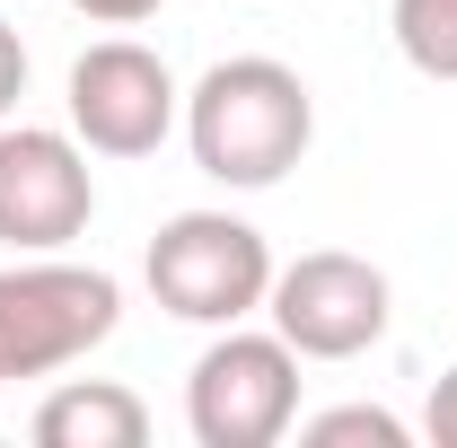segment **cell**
Returning <instances> with one entry per match:
<instances>
[{
	"label": "cell",
	"mask_w": 457,
	"mask_h": 448,
	"mask_svg": "<svg viewBox=\"0 0 457 448\" xmlns=\"http://www.w3.org/2000/svg\"><path fill=\"white\" fill-rule=\"evenodd\" d=\"M185 150H194V168L228 185V194H264V185H282L299 159H308V141H317V97H308V79L273 54H228L212 62L194 88H185Z\"/></svg>",
	"instance_id": "cell-1"
},
{
	"label": "cell",
	"mask_w": 457,
	"mask_h": 448,
	"mask_svg": "<svg viewBox=\"0 0 457 448\" xmlns=\"http://www.w3.org/2000/svg\"><path fill=\"white\" fill-rule=\"evenodd\" d=\"M123 326V281L71 255H9L0 264V387L9 378H54L88 361Z\"/></svg>",
	"instance_id": "cell-2"
},
{
	"label": "cell",
	"mask_w": 457,
	"mask_h": 448,
	"mask_svg": "<svg viewBox=\"0 0 457 448\" xmlns=\"http://www.w3.org/2000/svg\"><path fill=\"white\" fill-rule=\"evenodd\" d=\"M150 299L168 308L176 326H246L264 317V290H273V246L264 228L237 220V212H176L159 220L150 255H141Z\"/></svg>",
	"instance_id": "cell-3"
},
{
	"label": "cell",
	"mask_w": 457,
	"mask_h": 448,
	"mask_svg": "<svg viewBox=\"0 0 457 448\" xmlns=\"http://www.w3.org/2000/svg\"><path fill=\"white\" fill-rule=\"evenodd\" d=\"M194 448H273L299 431V352L273 326H220L185 378Z\"/></svg>",
	"instance_id": "cell-4"
},
{
	"label": "cell",
	"mask_w": 457,
	"mask_h": 448,
	"mask_svg": "<svg viewBox=\"0 0 457 448\" xmlns=\"http://www.w3.org/2000/svg\"><path fill=\"white\" fill-rule=\"evenodd\" d=\"M264 317L299 361H361L396 326V281L352 246H308L299 264H273Z\"/></svg>",
	"instance_id": "cell-5"
},
{
	"label": "cell",
	"mask_w": 457,
	"mask_h": 448,
	"mask_svg": "<svg viewBox=\"0 0 457 448\" xmlns=\"http://www.w3.org/2000/svg\"><path fill=\"white\" fill-rule=\"evenodd\" d=\"M62 106H71V132L88 141V159H159L168 132L185 123V88L150 45L106 36V45H88L71 62Z\"/></svg>",
	"instance_id": "cell-6"
},
{
	"label": "cell",
	"mask_w": 457,
	"mask_h": 448,
	"mask_svg": "<svg viewBox=\"0 0 457 448\" xmlns=\"http://www.w3.org/2000/svg\"><path fill=\"white\" fill-rule=\"evenodd\" d=\"M97 220L88 141L71 123H0V246L9 255H62Z\"/></svg>",
	"instance_id": "cell-7"
},
{
	"label": "cell",
	"mask_w": 457,
	"mask_h": 448,
	"mask_svg": "<svg viewBox=\"0 0 457 448\" xmlns=\"http://www.w3.org/2000/svg\"><path fill=\"white\" fill-rule=\"evenodd\" d=\"M36 440L45 448H141L150 440V404L114 378H62L36 404Z\"/></svg>",
	"instance_id": "cell-8"
},
{
	"label": "cell",
	"mask_w": 457,
	"mask_h": 448,
	"mask_svg": "<svg viewBox=\"0 0 457 448\" xmlns=\"http://www.w3.org/2000/svg\"><path fill=\"white\" fill-rule=\"evenodd\" d=\"M387 27H396V54L422 79H457V0H396Z\"/></svg>",
	"instance_id": "cell-9"
},
{
	"label": "cell",
	"mask_w": 457,
	"mask_h": 448,
	"mask_svg": "<svg viewBox=\"0 0 457 448\" xmlns=\"http://www.w3.org/2000/svg\"><path fill=\"white\" fill-rule=\"evenodd\" d=\"M299 440L308 448H404L413 431H404L387 404H335V413H308Z\"/></svg>",
	"instance_id": "cell-10"
},
{
	"label": "cell",
	"mask_w": 457,
	"mask_h": 448,
	"mask_svg": "<svg viewBox=\"0 0 457 448\" xmlns=\"http://www.w3.org/2000/svg\"><path fill=\"white\" fill-rule=\"evenodd\" d=\"M422 440L431 448H457V369L431 378V404H422Z\"/></svg>",
	"instance_id": "cell-11"
},
{
	"label": "cell",
	"mask_w": 457,
	"mask_h": 448,
	"mask_svg": "<svg viewBox=\"0 0 457 448\" xmlns=\"http://www.w3.org/2000/svg\"><path fill=\"white\" fill-rule=\"evenodd\" d=\"M18 97H27V45H18V27L0 18V123L18 114Z\"/></svg>",
	"instance_id": "cell-12"
},
{
	"label": "cell",
	"mask_w": 457,
	"mask_h": 448,
	"mask_svg": "<svg viewBox=\"0 0 457 448\" xmlns=\"http://www.w3.org/2000/svg\"><path fill=\"white\" fill-rule=\"evenodd\" d=\"M71 9H79L88 27H141V18H159L168 0H71Z\"/></svg>",
	"instance_id": "cell-13"
}]
</instances>
